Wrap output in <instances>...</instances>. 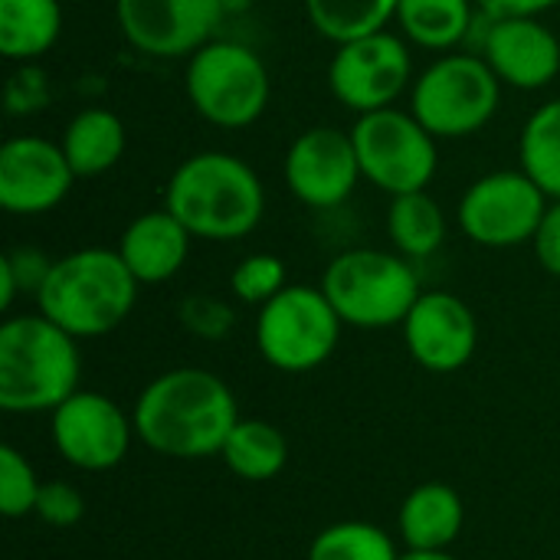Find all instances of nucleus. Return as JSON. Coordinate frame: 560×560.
Returning a JSON list of instances; mask_svg holds the SVG:
<instances>
[{
  "mask_svg": "<svg viewBox=\"0 0 560 560\" xmlns=\"http://www.w3.org/2000/svg\"><path fill=\"white\" fill-rule=\"evenodd\" d=\"M138 289L141 282L118 249L85 246L52 259V269L36 292V312L79 341L102 338L135 312Z\"/></svg>",
  "mask_w": 560,
  "mask_h": 560,
  "instance_id": "7ed1b4c3",
  "label": "nucleus"
},
{
  "mask_svg": "<svg viewBox=\"0 0 560 560\" xmlns=\"http://www.w3.org/2000/svg\"><path fill=\"white\" fill-rule=\"evenodd\" d=\"M62 33L59 0H0V52L10 62L43 59Z\"/></svg>",
  "mask_w": 560,
  "mask_h": 560,
  "instance_id": "412c9836",
  "label": "nucleus"
},
{
  "mask_svg": "<svg viewBox=\"0 0 560 560\" xmlns=\"http://www.w3.org/2000/svg\"><path fill=\"white\" fill-rule=\"evenodd\" d=\"M308 560H400V551L381 525L338 522L315 535Z\"/></svg>",
  "mask_w": 560,
  "mask_h": 560,
  "instance_id": "bb28decb",
  "label": "nucleus"
},
{
  "mask_svg": "<svg viewBox=\"0 0 560 560\" xmlns=\"http://www.w3.org/2000/svg\"><path fill=\"white\" fill-rule=\"evenodd\" d=\"M410 79H413L410 46L390 30L341 43L328 62L331 95L358 115L390 108L404 95Z\"/></svg>",
  "mask_w": 560,
  "mask_h": 560,
  "instance_id": "9b49d317",
  "label": "nucleus"
},
{
  "mask_svg": "<svg viewBox=\"0 0 560 560\" xmlns=\"http://www.w3.org/2000/svg\"><path fill=\"white\" fill-rule=\"evenodd\" d=\"M135 436L167 459L220 456L240 407L223 377L203 368H174L158 374L131 410Z\"/></svg>",
  "mask_w": 560,
  "mask_h": 560,
  "instance_id": "f257e3e1",
  "label": "nucleus"
},
{
  "mask_svg": "<svg viewBox=\"0 0 560 560\" xmlns=\"http://www.w3.org/2000/svg\"><path fill=\"white\" fill-rule=\"evenodd\" d=\"M59 144L75 171V177H98L125 158L128 131L115 112L82 108L69 118Z\"/></svg>",
  "mask_w": 560,
  "mask_h": 560,
  "instance_id": "aec40b11",
  "label": "nucleus"
},
{
  "mask_svg": "<svg viewBox=\"0 0 560 560\" xmlns=\"http://www.w3.org/2000/svg\"><path fill=\"white\" fill-rule=\"evenodd\" d=\"M502 105V79L479 52H443L413 79L410 112L436 138L482 131Z\"/></svg>",
  "mask_w": 560,
  "mask_h": 560,
  "instance_id": "423d86ee",
  "label": "nucleus"
},
{
  "mask_svg": "<svg viewBox=\"0 0 560 560\" xmlns=\"http://www.w3.org/2000/svg\"><path fill=\"white\" fill-rule=\"evenodd\" d=\"M341 328L345 322L322 285H285L256 315V348L269 368L308 374L335 354Z\"/></svg>",
  "mask_w": 560,
  "mask_h": 560,
  "instance_id": "6e6552de",
  "label": "nucleus"
},
{
  "mask_svg": "<svg viewBox=\"0 0 560 560\" xmlns=\"http://www.w3.org/2000/svg\"><path fill=\"white\" fill-rule=\"evenodd\" d=\"M184 89L203 121L236 131L262 118L272 82L259 52L233 39H210L187 59Z\"/></svg>",
  "mask_w": 560,
  "mask_h": 560,
  "instance_id": "0eeeda50",
  "label": "nucleus"
},
{
  "mask_svg": "<svg viewBox=\"0 0 560 560\" xmlns=\"http://www.w3.org/2000/svg\"><path fill=\"white\" fill-rule=\"evenodd\" d=\"M75 180L62 144L49 138L16 135L0 148V207L13 217H43L56 210Z\"/></svg>",
  "mask_w": 560,
  "mask_h": 560,
  "instance_id": "2eb2a0df",
  "label": "nucleus"
},
{
  "mask_svg": "<svg viewBox=\"0 0 560 560\" xmlns=\"http://www.w3.org/2000/svg\"><path fill=\"white\" fill-rule=\"evenodd\" d=\"M52 446L79 472H108L125 463L135 420L105 394L75 390L49 413Z\"/></svg>",
  "mask_w": 560,
  "mask_h": 560,
  "instance_id": "ddd939ff",
  "label": "nucleus"
},
{
  "mask_svg": "<svg viewBox=\"0 0 560 560\" xmlns=\"http://www.w3.org/2000/svg\"><path fill=\"white\" fill-rule=\"evenodd\" d=\"M282 174L292 197L312 210L341 207L364 177L351 131L331 125H315L302 131L285 151Z\"/></svg>",
  "mask_w": 560,
  "mask_h": 560,
  "instance_id": "4468645a",
  "label": "nucleus"
},
{
  "mask_svg": "<svg viewBox=\"0 0 560 560\" xmlns=\"http://www.w3.org/2000/svg\"><path fill=\"white\" fill-rule=\"evenodd\" d=\"M177 318L200 341H223L236 328V308L230 302H223L217 295H203V292L187 295L177 305Z\"/></svg>",
  "mask_w": 560,
  "mask_h": 560,
  "instance_id": "7c9ffc66",
  "label": "nucleus"
},
{
  "mask_svg": "<svg viewBox=\"0 0 560 560\" xmlns=\"http://www.w3.org/2000/svg\"><path fill=\"white\" fill-rule=\"evenodd\" d=\"M226 3V13H240V10H246L253 0H223Z\"/></svg>",
  "mask_w": 560,
  "mask_h": 560,
  "instance_id": "c9c22d12",
  "label": "nucleus"
},
{
  "mask_svg": "<svg viewBox=\"0 0 560 560\" xmlns=\"http://www.w3.org/2000/svg\"><path fill=\"white\" fill-rule=\"evenodd\" d=\"M49 269H52V259L33 246H20V249L7 253L0 259V308L10 312L20 292H30L36 299Z\"/></svg>",
  "mask_w": 560,
  "mask_h": 560,
  "instance_id": "c756f323",
  "label": "nucleus"
},
{
  "mask_svg": "<svg viewBox=\"0 0 560 560\" xmlns=\"http://www.w3.org/2000/svg\"><path fill=\"white\" fill-rule=\"evenodd\" d=\"M220 459L233 476H240L246 482H269L285 469L289 443H285L282 430L266 420H240L230 430V436L220 450Z\"/></svg>",
  "mask_w": 560,
  "mask_h": 560,
  "instance_id": "b1692460",
  "label": "nucleus"
},
{
  "mask_svg": "<svg viewBox=\"0 0 560 560\" xmlns=\"http://www.w3.org/2000/svg\"><path fill=\"white\" fill-rule=\"evenodd\" d=\"M322 292L345 325L368 331L404 325L423 295L413 262L387 249L338 253L322 276Z\"/></svg>",
  "mask_w": 560,
  "mask_h": 560,
  "instance_id": "39448f33",
  "label": "nucleus"
},
{
  "mask_svg": "<svg viewBox=\"0 0 560 560\" xmlns=\"http://www.w3.org/2000/svg\"><path fill=\"white\" fill-rule=\"evenodd\" d=\"M476 7L489 16H541L560 0H476Z\"/></svg>",
  "mask_w": 560,
  "mask_h": 560,
  "instance_id": "72a5a7b5",
  "label": "nucleus"
},
{
  "mask_svg": "<svg viewBox=\"0 0 560 560\" xmlns=\"http://www.w3.org/2000/svg\"><path fill=\"white\" fill-rule=\"evenodd\" d=\"M532 246H535V256H538L541 269L560 279V200L548 203L545 220H541Z\"/></svg>",
  "mask_w": 560,
  "mask_h": 560,
  "instance_id": "473e14b6",
  "label": "nucleus"
},
{
  "mask_svg": "<svg viewBox=\"0 0 560 560\" xmlns=\"http://www.w3.org/2000/svg\"><path fill=\"white\" fill-rule=\"evenodd\" d=\"M400 560H459V558H453L450 551H407V555H400Z\"/></svg>",
  "mask_w": 560,
  "mask_h": 560,
  "instance_id": "f704fd0d",
  "label": "nucleus"
},
{
  "mask_svg": "<svg viewBox=\"0 0 560 560\" xmlns=\"http://www.w3.org/2000/svg\"><path fill=\"white\" fill-rule=\"evenodd\" d=\"M466 525V505L459 492L446 482L417 486L397 515L400 538L407 551H450Z\"/></svg>",
  "mask_w": 560,
  "mask_h": 560,
  "instance_id": "6ab92c4d",
  "label": "nucleus"
},
{
  "mask_svg": "<svg viewBox=\"0 0 560 560\" xmlns=\"http://www.w3.org/2000/svg\"><path fill=\"white\" fill-rule=\"evenodd\" d=\"M351 141L361 161V174L377 190L400 197L413 190H427L440 167L436 135L423 128L413 112L377 108L358 115L351 128Z\"/></svg>",
  "mask_w": 560,
  "mask_h": 560,
  "instance_id": "1a4fd4ad",
  "label": "nucleus"
},
{
  "mask_svg": "<svg viewBox=\"0 0 560 560\" xmlns=\"http://www.w3.org/2000/svg\"><path fill=\"white\" fill-rule=\"evenodd\" d=\"M79 338L46 315H13L0 325V407L52 413L79 390Z\"/></svg>",
  "mask_w": 560,
  "mask_h": 560,
  "instance_id": "20e7f679",
  "label": "nucleus"
},
{
  "mask_svg": "<svg viewBox=\"0 0 560 560\" xmlns=\"http://www.w3.org/2000/svg\"><path fill=\"white\" fill-rule=\"evenodd\" d=\"M551 197L518 167L472 180L456 207L463 236L486 249H515L535 240Z\"/></svg>",
  "mask_w": 560,
  "mask_h": 560,
  "instance_id": "9d476101",
  "label": "nucleus"
},
{
  "mask_svg": "<svg viewBox=\"0 0 560 560\" xmlns=\"http://www.w3.org/2000/svg\"><path fill=\"white\" fill-rule=\"evenodd\" d=\"M223 16V0H115L121 36L151 59H190L213 39Z\"/></svg>",
  "mask_w": 560,
  "mask_h": 560,
  "instance_id": "f8f14e48",
  "label": "nucleus"
},
{
  "mask_svg": "<svg viewBox=\"0 0 560 560\" xmlns=\"http://www.w3.org/2000/svg\"><path fill=\"white\" fill-rule=\"evenodd\" d=\"M446 230H450L446 213L427 190L390 197L387 236L394 243V253H400L404 259L410 262L430 259L446 243Z\"/></svg>",
  "mask_w": 560,
  "mask_h": 560,
  "instance_id": "5701e85b",
  "label": "nucleus"
},
{
  "mask_svg": "<svg viewBox=\"0 0 560 560\" xmlns=\"http://www.w3.org/2000/svg\"><path fill=\"white\" fill-rule=\"evenodd\" d=\"M400 328L407 354L430 374L463 371L479 348V322L453 292H423Z\"/></svg>",
  "mask_w": 560,
  "mask_h": 560,
  "instance_id": "dca6fc26",
  "label": "nucleus"
},
{
  "mask_svg": "<svg viewBox=\"0 0 560 560\" xmlns=\"http://www.w3.org/2000/svg\"><path fill=\"white\" fill-rule=\"evenodd\" d=\"M285 285H289L285 262L272 253H253L230 272V292L243 305H256V308L272 302Z\"/></svg>",
  "mask_w": 560,
  "mask_h": 560,
  "instance_id": "cd10ccee",
  "label": "nucleus"
},
{
  "mask_svg": "<svg viewBox=\"0 0 560 560\" xmlns=\"http://www.w3.org/2000/svg\"><path fill=\"white\" fill-rule=\"evenodd\" d=\"M476 52L492 66L502 85L538 92L560 72V39L538 16H489Z\"/></svg>",
  "mask_w": 560,
  "mask_h": 560,
  "instance_id": "f3484780",
  "label": "nucleus"
},
{
  "mask_svg": "<svg viewBox=\"0 0 560 560\" xmlns=\"http://www.w3.org/2000/svg\"><path fill=\"white\" fill-rule=\"evenodd\" d=\"M39 489H43V482L36 479V469L30 466V459L13 446H0V512H3V518L16 522V518L33 515Z\"/></svg>",
  "mask_w": 560,
  "mask_h": 560,
  "instance_id": "c85d7f7f",
  "label": "nucleus"
},
{
  "mask_svg": "<svg viewBox=\"0 0 560 560\" xmlns=\"http://www.w3.org/2000/svg\"><path fill=\"white\" fill-rule=\"evenodd\" d=\"M522 171L551 197L560 200V98L545 102L522 128L518 141Z\"/></svg>",
  "mask_w": 560,
  "mask_h": 560,
  "instance_id": "a878e982",
  "label": "nucleus"
},
{
  "mask_svg": "<svg viewBox=\"0 0 560 560\" xmlns=\"http://www.w3.org/2000/svg\"><path fill=\"white\" fill-rule=\"evenodd\" d=\"M190 230L167 207H161L135 217L125 226L118 240V256L141 285H161L184 269L190 256Z\"/></svg>",
  "mask_w": 560,
  "mask_h": 560,
  "instance_id": "a211bd4d",
  "label": "nucleus"
},
{
  "mask_svg": "<svg viewBox=\"0 0 560 560\" xmlns=\"http://www.w3.org/2000/svg\"><path fill=\"white\" fill-rule=\"evenodd\" d=\"M164 207L194 240L236 243L262 223L266 190L243 158L230 151H200L174 167Z\"/></svg>",
  "mask_w": 560,
  "mask_h": 560,
  "instance_id": "f03ea898",
  "label": "nucleus"
},
{
  "mask_svg": "<svg viewBox=\"0 0 560 560\" xmlns=\"http://www.w3.org/2000/svg\"><path fill=\"white\" fill-rule=\"evenodd\" d=\"M302 3L315 33L341 46L387 30L390 20H397L400 0H302Z\"/></svg>",
  "mask_w": 560,
  "mask_h": 560,
  "instance_id": "393cba45",
  "label": "nucleus"
},
{
  "mask_svg": "<svg viewBox=\"0 0 560 560\" xmlns=\"http://www.w3.org/2000/svg\"><path fill=\"white\" fill-rule=\"evenodd\" d=\"M476 13V0H400L397 26L420 49L453 52L469 39Z\"/></svg>",
  "mask_w": 560,
  "mask_h": 560,
  "instance_id": "4be33fe9",
  "label": "nucleus"
},
{
  "mask_svg": "<svg viewBox=\"0 0 560 560\" xmlns=\"http://www.w3.org/2000/svg\"><path fill=\"white\" fill-rule=\"evenodd\" d=\"M33 515L49 525V528H72L82 522L85 515V499L75 486L56 479V482H43L39 489V499H36V509Z\"/></svg>",
  "mask_w": 560,
  "mask_h": 560,
  "instance_id": "2f4dec72",
  "label": "nucleus"
}]
</instances>
